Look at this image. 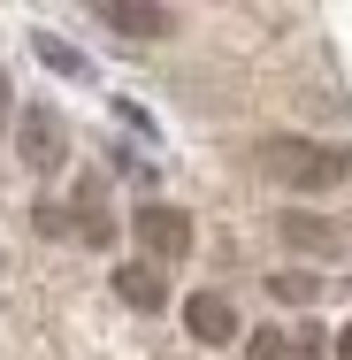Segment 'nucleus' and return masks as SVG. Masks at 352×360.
I'll list each match as a JSON object with an SVG mask.
<instances>
[{
    "label": "nucleus",
    "instance_id": "nucleus-3",
    "mask_svg": "<svg viewBox=\"0 0 352 360\" xmlns=\"http://www.w3.org/2000/svg\"><path fill=\"white\" fill-rule=\"evenodd\" d=\"M15 139H23L15 153H23V161H31L39 176H54V169H62V115H54V108H23Z\"/></svg>",
    "mask_w": 352,
    "mask_h": 360
},
{
    "label": "nucleus",
    "instance_id": "nucleus-7",
    "mask_svg": "<svg viewBox=\"0 0 352 360\" xmlns=\"http://www.w3.org/2000/svg\"><path fill=\"white\" fill-rule=\"evenodd\" d=\"M283 238L306 245V253H330V245H337V222H322V215H283Z\"/></svg>",
    "mask_w": 352,
    "mask_h": 360
},
{
    "label": "nucleus",
    "instance_id": "nucleus-12",
    "mask_svg": "<svg viewBox=\"0 0 352 360\" xmlns=\"http://www.w3.org/2000/svg\"><path fill=\"white\" fill-rule=\"evenodd\" d=\"M0 123H8V77H0Z\"/></svg>",
    "mask_w": 352,
    "mask_h": 360
},
{
    "label": "nucleus",
    "instance_id": "nucleus-1",
    "mask_svg": "<svg viewBox=\"0 0 352 360\" xmlns=\"http://www.w3.org/2000/svg\"><path fill=\"white\" fill-rule=\"evenodd\" d=\"M261 176L283 184V192H337L352 176V153L322 146V139H268L261 146Z\"/></svg>",
    "mask_w": 352,
    "mask_h": 360
},
{
    "label": "nucleus",
    "instance_id": "nucleus-8",
    "mask_svg": "<svg viewBox=\"0 0 352 360\" xmlns=\"http://www.w3.org/2000/svg\"><path fill=\"white\" fill-rule=\"evenodd\" d=\"M245 360H291V338H283V330H261V338L245 345Z\"/></svg>",
    "mask_w": 352,
    "mask_h": 360
},
{
    "label": "nucleus",
    "instance_id": "nucleus-9",
    "mask_svg": "<svg viewBox=\"0 0 352 360\" xmlns=\"http://www.w3.org/2000/svg\"><path fill=\"white\" fill-rule=\"evenodd\" d=\"M268 291H276V299H291V307H306V299H314L322 284H314V276H276Z\"/></svg>",
    "mask_w": 352,
    "mask_h": 360
},
{
    "label": "nucleus",
    "instance_id": "nucleus-11",
    "mask_svg": "<svg viewBox=\"0 0 352 360\" xmlns=\"http://www.w3.org/2000/svg\"><path fill=\"white\" fill-rule=\"evenodd\" d=\"M337 353H345V360H352V322H345V330H337Z\"/></svg>",
    "mask_w": 352,
    "mask_h": 360
},
{
    "label": "nucleus",
    "instance_id": "nucleus-2",
    "mask_svg": "<svg viewBox=\"0 0 352 360\" xmlns=\"http://www.w3.org/2000/svg\"><path fill=\"white\" fill-rule=\"evenodd\" d=\"M131 230H138V245L153 253V261H184V253H192V222H184V207H161V200H153V207L131 215Z\"/></svg>",
    "mask_w": 352,
    "mask_h": 360
},
{
    "label": "nucleus",
    "instance_id": "nucleus-6",
    "mask_svg": "<svg viewBox=\"0 0 352 360\" xmlns=\"http://www.w3.org/2000/svg\"><path fill=\"white\" fill-rule=\"evenodd\" d=\"M115 299L138 307V314H161V307H169V276H161L153 261H131V269H115Z\"/></svg>",
    "mask_w": 352,
    "mask_h": 360
},
{
    "label": "nucleus",
    "instance_id": "nucleus-10",
    "mask_svg": "<svg viewBox=\"0 0 352 360\" xmlns=\"http://www.w3.org/2000/svg\"><path fill=\"white\" fill-rule=\"evenodd\" d=\"M39 54H46V62H54V70H62V77H84V62H77V54H70V46H62V39H39Z\"/></svg>",
    "mask_w": 352,
    "mask_h": 360
},
{
    "label": "nucleus",
    "instance_id": "nucleus-4",
    "mask_svg": "<svg viewBox=\"0 0 352 360\" xmlns=\"http://www.w3.org/2000/svg\"><path fill=\"white\" fill-rule=\"evenodd\" d=\"M92 15H100V23H115L123 39H169V31H176V15H169V8H153V0H92Z\"/></svg>",
    "mask_w": 352,
    "mask_h": 360
},
{
    "label": "nucleus",
    "instance_id": "nucleus-5",
    "mask_svg": "<svg viewBox=\"0 0 352 360\" xmlns=\"http://www.w3.org/2000/svg\"><path fill=\"white\" fill-rule=\"evenodd\" d=\"M184 330H192L200 345H230V338H237V307H230L222 291H192V299H184Z\"/></svg>",
    "mask_w": 352,
    "mask_h": 360
}]
</instances>
